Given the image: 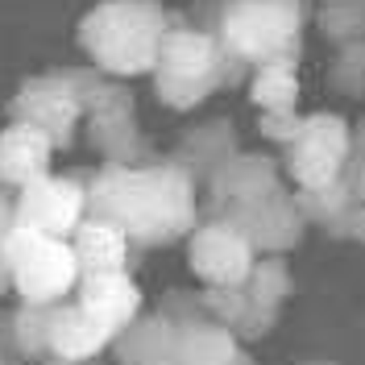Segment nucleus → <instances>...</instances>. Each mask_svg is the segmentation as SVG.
Masks as SVG:
<instances>
[{
	"mask_svg": "<svg viewBox=\"0 0 365 365\" xmlns=\"http://www.w3.org/2000/svg\"><path fill=\"white\" fill-rule=\"evenodd\" d=\"M175 319H166L162 312H141L113 341L116 365H175Z\"/></svg>",
	"mask_w": 365,
	"mask_h": 365,
	"instance_id": "20",
	"label": "nucleus"
},
{
	"mask_svg": "<svg viewBox=\"0 0 365 365\" xmlns=\"http://www.w3.org/2000/svg\"><path fill=\"white\" fill-rule=\"evenodd\" d=\"M71 250L83 274H108V270H129L133 241L104 216H88L83 225L71 232Z\"/></svg>",
	"mask_w": 365,
	"mask_h": 365,
	"instance_id": "18",
	"label": "nucleus"
},
{
	"mask_svg": "<svg viewBox=\"0 0 365 365\" xmlns=\"http://www.w3.org/2000/svg\"><path fill=\"white\" fill-rule=\"evenodd\" d=\"M13 216L21 228L50 232V237H67L88 220V182L75 175H42L38 182L21 187L13 195Z\"/></svg>",
	"mask_w": 365,
	"mask_h": 365,
	"instance_id": "9",
	"label": "nucleus"
},
{
	"mask_svg": "<svg viewBox=\"0 0 365 365\" xmlns=\"http://www.w3.org/2000/svg\"><path fill=\"white\" fill-rule=\"evenodd\" d=\"M303 4H307V0H303ZM316 4H319V9H324V4H332V0H316Z\"/></svg>",
	"mask_w": 365,
	"mask_h": 365,
	"instance_id": "34",
	"label": "nucleus"
},
{
	"mask_svg": "<svg viewBox=\"0 0 365 365\" xmlns=\"http://www.w3.org/2000/svg\"><path fill=\"white\" fill-rule=\"evenodd\" d=\"M200 17L220 50L245 71L274 58H299L303 50V0H204Z\"/></svg>",
	"mask_w": 365,
	"mask_h": 365,
	"instance_id": "3",
	"label": "nucleus"
},
{
	"mask_svg": "<svg viewBox=\"0 0 365 365\" xmlns=\"http://www.w3.org/2000/svg\"><path fill=\"white\" fill-rule=\"evenodd\" d=\"M46 365H88V361H46Z\"/></svg>",
	"mask_w": 365,
	"mask_h": 365,
	"instance_id": "32",
	"label": "nucleus"
},
{
	"mask_svg": "<svg viewBox=\"0 0 365 365\" xmlns=\"http://www.w3.org/2000/svg\"><path fill=\"white\" fill-rule=\"evenodd\" d=\"M295 204H299V212H303V220H307V225L324 228L328 237H344V225H349L353 207L361 204V195H357L353 175L344 170L341 179L328 182V187H299Z\"/></svg>",
	"mask_w": 365,
	"mask_h": 365,
	"instance_id": "21",
	"label": "nucleus"
},
{
	"mask_svg": "<svg viewBox=\"0 0 365 365\" xmlns=\"http://www.w3.org/2000/svg\"><path fill=\"white\" fill-rule=\"evenodd\" d=\"M17 216H13V191H0V253H4V237L13 232Z\"/></svg>",
	"mask_w": 365,
	"mask_h": 365,
	"instance_id": "30",
	"label": "nucleus"
},
{
	"mask_svg": "<svg viewBox=\"0 0 365 365\" xmlns=\"http://www.w3.org/2000/svg\"><path fill=\"white\" fill-rule=\"evenodd\" d=\"M353 162V129L341 113H307L299 133L282 145V170L295 187H328Z\"/></svg>",
	"mask_w": 365,
	"mask_h": 365,
	"instance_id": "8",
	"label": "nucleus"
},
{
	"mask_svg": "<svg viewBox=\"0 0 365 365\" xmlns=\"http://www.w3.org/2000/svg\"><path fill=\"white\" fill-rule=\"evenodd\" d=\"M316 25L328 42H365V0H332L316 13Z\"/></svg>",
	"mask_w": 365,
	"mask_h": 365,
	"instance_id": "25",
	"label": "nucleus"
},
{
	"mask_svg": "<svg viewBox=\"0 0 365 365\" xmlns=\"http://www.w3.org/2000/svg\"><path fill=\"white\" fill-rule=\"evenodd\" d=\"M54 162V141L25 125V120H9L0 129V191H21L29 182H38L42 175H50Z\"/></svg>",
	"mask_w": 365,
	"mask_h": 365,
	"instance_id": "14",
	"label": "nucleus"
},
{
	"mask_svg": "<svg viewBox=\"0 0 365 365\" xmlns=\"http://www.w3.org/2000/svg\"><path fill=\"white\" fill-rule=\"evenodd\" d=\"M0 365H13V361H4V357H0Z\"/></svg>",
	"mask_w": 365,
	"mask_h": 365,
	"instance_id": "35",
	"label": "nucleus"
},
{
	"mask_svg": "<svg viewBox=\"0 0 365 365\" xmlns=\"http://www.w3.org/2000/svg\"><path fill=\"white\" fill-rule=\"evenodd\" d=\"M88 216L113 220L133 250H166L200 225V182L175 158L104 162L88 179Z\"/></svg>",
	"mask_w": 365,
	"mask_h": 365,
	"instance_id": "1",
	"label": "nucleus"
},
{
	"mask_svg": "<svg viewBox=\"0 0 365 365\" xmlns=\"http://www.w3.org/2000/svg\"><path fill=\"white\" fill-rule=\"evenodd\" d=\"M83 137L104 162H145L150 150L137 125V100L129 83L108 79L91 67V83L83 96Z\"/></svg>",
	"mask_w": 365,
	"mask_h": 365,
	"instance_id": "7",
	"label": "nucleus"
},
{
	"mask_svg": "<svg viewBox=\"0 0 365 365\" xmlns=\"http://www.w3.org/2000/svg\"><path fill=\"white\" fill-rule=\"evenodd\" d=\"M175 365H253L245 344L212 316L182 319L175 332Z\"/></svg>",
	"mask_w": 365,
	"mask_h": 365,
	"instance_id": "16",
	"label": "nucleus"
},
{
	"mask_svg": "<svg viewBox=\"0 0 365 365\" xmlns=\"http://www.w3.org/2000/svg\"><path fill=\"white\" fill-rule=\"evenodd\" d=\"M104 349H113V336L75 299L50 307V361H91Z\"/></svg>",
	"mask_w": 365,
	"mask_h": 365,
	"instance_id": "15",
	"label": "nucleus"
},
{
	"mask_svg": "<svg viewBox=\"0 0 365 365\" xmlns=\"http://www.w3.org/2000/svg\"><path fill=\"white\" fill-rule=\"evenodd\" d=\"M328 88L341 100H365V42L336 46L328 63Z\"/></svg>",
	"mask_w": 365,
	"mask_h": 365,
	"instance_id": "26",
	"label": "nucleus"
},
{
	"mask_svg": "<svg viewBox=\"0 0 365 365\" xmlns=\"http://www.w3.org/2000/svg\"><path fill=\"white\" fill-rule=\"evenodd\" d=\"M303 365H336V361H303Z\"/></svg>",
	"mask_w": 365,
	"mask_h": 365,
	"instance_id": "33",
	"label": "nucleus"
},
{
	"mask_svg": "<svg viewBox=\"0 0 365 365\" xmlns=\"http://www.w3.org/2000/svg\"><path fill=\"white\" fill-rule=\"evenodd\" d=\"M91 83V67L79 71H50V75H34L21 88L9 96V120H25L34 129H42L54 150H67L79 125H83V96Z\"/></svg>",
	"mask_w": 365,
	"mask_h": 365,
	"instance_id": "6",
	"label": "nucleus"
},
{
	"mask_svg": "<svg viewBox=\"0 0 365 365\" xmlns=\"http://www.w3.org/2000/svg\"><path fill=\"white\" fill-rule=\"evenodd\" d=\"M349 175H353V182H357V195H361V204H365V145H361V158L349 162Z\"/></svg>",
	"mask_w": 365,
	"mask_h": 365,
	"instance_id": "31",
	"label": "nucleus"
},
{
	"mask_svg": "<svg viewBox=\"0 0 365 365\" xmlns=\"http://www.w3.org/2000/svg\"><path fill=\"white\" fill-rule=\"evenodd\" d=\"M241 75H245V67H237L228 58L204 25L170 21L150 83H154V96L170 113H191V108L204 104L207 96L237 83Z\"/></svg>",
	"mask_w": 365,
	"mask_h": 365,
	"instance_id": "4",
	"label": "nucleus"
},
{
	"mask_svg": "<svg viewBox=\"0 0 365 365\" xmlns=\"http://www.w3.org/2000/svg\"><path fill=\"white\" fill-rule=\"evenodd\" d=\"M299 58H274L250 71V104L257 113H299Z\"/></svg>",
	"mask_w": 365,
	"mask_h": 365,
	"instance_id": "22",
	"label": "nucleus"
},
{
	"mask_svg": "<svg viewBox=\"0 0 365 365\" xmlns=\"http://www.w3.org/2000/svg\"><path fill=\"white\" fill-rule=\"evenodd\" d=\"M4 266L17 303H42V307L71 299L83 278L67 237L34 232L21 225H13V232L4 237Z\"/></svg>",
	"mask_w": 365,
	"mask_h": 365,
	"instance_id": "5",
	"label": "nucleus"
},
{
	"mask_svg": "<svg viewBox=\"0 0 365 365\" xmlns=\"http://www.w3.org/2000/svg\"><path fill=\"white\" fill-rule=\"evenodd\" d=\"M241 145H237V129H232V120L228 116H216V120H204V125H195V129H187L179 137V145H175V162H179L182 170L191 175V179H212L220 166H225L232 154H237Z\"/></svg>",
	"mask_w": 365,
	"mask_h": 365,
	"instance_id": "17",
	"label": "nucleus"
},
{
	"mask_svg": "<svg viewBox=\"0 0 365 365\" xmlns=\"http://www.w3.org/2000/svg\"><path fill=\"white\" fill-rule=\"evenodd\" d=\"M299 120H303L299 113H257V133L274 145H287L299 133Z\"/></svg>",
	"mask_w": 365,
	"mask_h": 365,
	"instance_id": "27",
	"label": "nucleus"
},
{
	"mask_svg": "<svg viewBox=\"0 0 365 365\" xmlns=\"http://www.w3.org/2000/svg\"><path fill=\"white\" fill-rule=\"evenodd\" d=\"M0 357L17 365V357H13V312H4V307H0Z\"/></svg>",
	"mask_w": 365,
	"mask_h": 365,
	"instance_id": "29",
	"label": "nucleus"
},
{
	"mask_svg": "<svg viewBox=\"0 0 365 365\" xmlns=\"http://www.w3.org/2000/svg\"><path fill=\"white\" fill-rule=\"evenodd\" d=\"M216 216L237 228L257 250V257H287L303 241V228H307V220H303V212H299L291 191H274V195H262L253 204L225 207Z\"/></svg>",
	"mask_w": 365,
	"mask_h": 365,
	"instance_id": "11",
	"label": "nucleus"
},
{
	"mask_svg": "<svg viewBox=\"0 0 365 365\" xmlns=\"http://www.w3.org/2000/svg\"><path fill=\"white\" fill-rule=\"evenodd\" d=\"M344 241H353V245L365 250V204L353 207V216H349V225H344Z\"/></svg>",
	"mask_w": 365,
	"mask_h": 365,
	"instance_id": "28",
	"label": "nucleus"
},
{
	"mask_svg": "<svg viewBox=\"0 0 365 365\" xmlns=\"http://www.w3.org/2000/svg\"><path fill=\"white\" fill-rule=\"evenodd\" d=\"M75 303L88 312L108 336H120L137 316H141V287L133 282L129 270H108V274H83L75 287Z\"/></svg>",
	"mask_w": 365,
	"mask_h": 365,
	"instance_id": "13",
	"label": "nucleus"
},
{
	"mask_svg": "<svg viewBox=\"0 0 365 365\" xmlns=\"http://www.w3.org/2000/svg\"><path fill=\"white\" fill-rule=\"evenodd\" d=\"M241 287H245V295H250L262 312H270V316H282L287 299L295 295V278H291L287 257H257L250 278H245Z\"/></svg>",
	"mask_w": 365,
	"mask_h": 365,
	"instance_id": "23",
	"label": "nucleus"
},
{
	"mask_svg": "<svg viewBox=\"0 0 365 365\" xmlns=\"http://www.w3.org/2000/svg\"><path fill=\"white\" fill-rule=\"evenodd\" d=\"M200 307H204V316H212L216 324H225L241 344L270 336L274 324H278V316L262 312V307L245 295V287H204V291H200Z\"/></svg>",
	"mask_w": 365,
	"mask_h": 365,
	"instance_id": "19",
	"label": "nucleus"
},
{
	"mask_svg": "<svg viewBox=\"0 0 365 365\" xmlns=\"http://www.w3.org/2000/svg\"><path fill=\"white\" fill-rule=\"evenodd\" d=\"M282 191V162H274L270 154H257V150H237L232 158L207 179V216L225 212L237 204H253L262 195Z\"/></svg>",
	"mask_w": 365,
	"mask_h": 365,
	"instance_id": "12",
	"label": "nucleus"
},
{
	"mask_svg": "<svg viewBox=\"0 0 365 365\" xmlns=\"http://www.w3.org/2000/svg\"><path fill=\"white\" fill-rule=\"evenodd\" d=\"M253 262H257V250L220 216L200 220L187 237V266L204 287H241Z\"/></svg>",
	"mask_w": 365,
	"mask_h": 365,
	"instance_id": "10",
	"label": "nucleus"
},
{
	"mask_svg": "<svg viewBox=\"0 0 365 365\" xmlns=\"http://www.w3.org/2000/svg\"><path fill=\"white\" fill-rule=\"evenodd\" d=\"M166 29L170 13L162 0H96L75 25V42L100 75L129 83L154 75Z\"/></svg>",
	"mask_w": 365,
	"mask_h": 365,
	"instance_id": "2",
	"label": "nucleus"
},
{
	"mask_svg": "<svg viewBox=\"0 0 365 365\" xmlns=\"http://www.w3.org/2000/svg\"><path fill=\"white\" fill-rule=\"evenodd\" d=\"M13 357L25 365L50 361V307H42V303L13 307Z\"/></svg>",
	"mask_w": 365,
	"mask_h": 365,
	"instance_id": "24",
	"label": "nucleus"
}]
</instances>
